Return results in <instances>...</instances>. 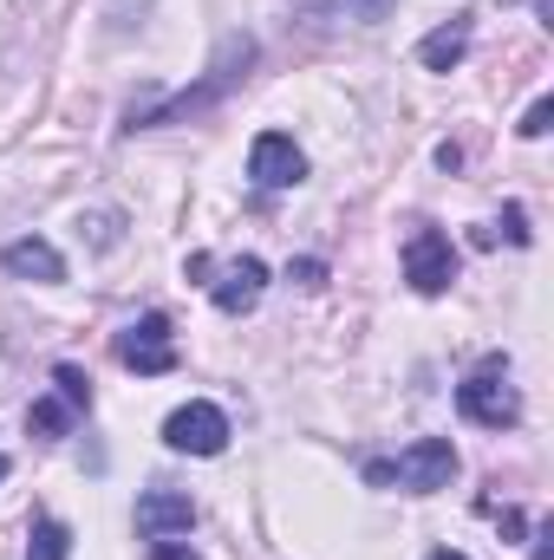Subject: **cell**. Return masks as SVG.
Wrapping results in <instances>:
<instances>
[{
    "instance_id": "6da1fadb",
    "label": "cell",
    "mask_w": 554,
    "mask_h": 560,
    "mask_svg": "<svg viewBox=\"0 0 554 560\" xmlns=\"http://www.w3.org/2000/svg\"><path fill=\"white\" fill-rule=\"evenodd\" d=\"M255 66V39L249 33H229L222 46H216V59H209V79L196 85V92H176V98H163V105H150V112H131V131H150V125H176V118H196L203 105H216L242 72Z\"/></svg>"
},
{
    "instance_id": "7a4b0ae2",
    "label": "cell",
    "mask_w": 554,
    "mask_h": 560,
    "mask_svg": "<svg viewBox=\"0 0 554 560\" xmlns=\"http://www.w3.org/2000/svg\"><path fill=\"white\" fill-rule=\"evenodd\" d=\"M366 476L372 482H399L405 495H437L457 476V450H450V436H417V443L399 450V463H366Z\"/></svg>"
},
{
    "instance_id": "3957f363",
    "label": "cell",
    "mask_w": 554,
    "mask_h": 560,
    "mask_svg": "<svg viewBox=\"0 0 554 560\" xmlns=\"http://www.w3.org/2000/svg\"><path fill=\"white\" fill-rule=\"evenodd\" d=\"M457 411H463L470 423H483V430H509V423L522 418V398H516V385H509L503 359L476 365V372L457 385Z\"/></svg>"
},
{
    "instance_id": "277c9868",
    "label": "cell",
    "mask_w": 554,
    "mask_h": 560,
    "mask_svg": "<svg viewBox=\"0 0 554 560\" xmlns=\"http://www.w3.org/2000/svg\"><path fill=\"white\" fill-rule=\"evenodd\" d=\"M163 443H170L176 456H222V450H229V418H222V405H209V398L176 405V411L163 418Z\"/></svg>"
},
{
    "instance_id": "5b68a950",
    "label": "cell",
    "mask_w": 554,
    "mask_h": 560,
    "mask_svg": "<svg viewBox=\"0 0 554 560\" xmlns=\"http://www.w3.org/2000/svg\"><path fill=\"white\" fill-rule=\"evenodd\" d=\"M118 365H131L138 378H163V372H176V332H170V319L163 313H143L131 319L125 332H118Z\"/></svg>"
},
{
    "instance_id": "8992f818",
    "label": "cell",
    "mask_w": 554,
    "mask_h": 560,
    "mask_svg": "<svg viewBox=\"0 0 554 560\" xmlns=\"http://www.w3.org/2000/svg\"><path fill=\"white\" fill-rule=\"evenodd\" d=\"M405 280H412L417 293H443L457 280V248H450L443 229H417L412 242H405Z\"/></svg>"
},
{
    "instance_id": "52a82bcc",
    "label": "cell",
    "mask_w": 554,
    "mask_h": 560,
    "mask_svg": "<svg viewBox=\"0 0 554 560\" xmlns=\"http://www.w3.org/2000/svg\"><path fill=\"white\" fill-rule=\"evenodd\" d=\"M196 528V502L183 489H143L138 495V535L143 541H183Z\"/></svg>"
},
{
    "instance_id": "ba28073f",
    "label": "cell",
    "mask_w": 554,
    "mask_h": 560,
    "mask_svg": "<svg viewBox=\"0 0 554 560\" xmlns=\"http://www.w3.org/2000/svg\"><path fill=\"white\" fill-rule=\"evenodd\" d=\"M249 176L262 189H293L307 176V156H300V143L287 138V131H262L255 150H249Z\"/></svg>"
},
{
    "instance_id": "9c48e42d",
    "label": "cell",
    "mask_w": 554,
    "mask_h": 560,
    "mask_svg": "<svg viewBox=\"0 0 554 560\" xmlns=\"http://www.w3.org/2000/svg\"><path fill=\"white\" fill-rule=\"evenodd\" d=\"M262 293H268V261H255V255L229 261V268H222V280H209V300H216L222 313H249Z\"/></svg>"
},
{
    "instance_id": "30bf717a",
    "label": "cell",
    "mask_w": 554,
    "mask_h": 560,
    "mask_svg": "<svg viewBox=\"0 0 554 560\" xmlns=\"http://www.w3.org/2000/svg\"><path fill=\"white\" fill-rule=\"evenodd\" d=\"M0 268H7L13 280H39V287H53V280H66V255H59L53 242L26 235V242H7V248H0Z\"/></svg>"
},
{
    "instance_id": "8fae6325",
    "label": "cell",
    "mask_w": 554,
    "mask_h": 560,
    "mask_svg": "<svg viewBox=\"0 0 554 560\" xmlns=\"http://www.w3.org/2000/svg\"><path fill=\"white\" fill-rule=\"evenodd\" d=\"M392 7L399 0H293V13L313 26H379Z\"/></svg>"
},
{
    "instance_id": "7c38bea8",
    "label": "cell",
    "mask_w": 554,
    "mask_h": 560,
    "mask_svg": "<svg viewBox=\"0 0 554 560\" xmlns=\"http://www.w3.org/2000/svg\"><path fill=\"white\" fill-rule=\"evenodd\" d=\"M463 52H470V20H450V26H437V33L417 39V66L424 72H457Z\"/></svg>"
},
{
    "instance_id": "4fadbf2b",
    "label": "cell",
    "mask_w": 554,
    "mask_h": 560,
    "mask_svg": "<svg viewBox=\"0 0 554 560\" xmlns=\"http://www.w3.org/2000/svg\"><path fill=\"white\" fill-rule=\"evenodd\" d=\"M72 423H79V411H72L59 392H53V398H39V405L26 411V430H33V436H46V443H53V436H66Z\"/></svg>"
},
{
    "instance_id": "5bb4252c",
    "label": "cell",
    "mask_w": 554,
    "mask_h": 560,
    "mask_svg": "<svg viewBox=\"0 0 554 560\" xmlns=\"http://www.w3.org/2000/svg\"><path fill=\"white\" fill-rule=\"evenodd\" d=\"M66 555H72V528L53 522V515H39L33 522V541H26V560H66Z\"/></svg>"
},
{
    "instance_id": "9a60e30c",
    "label": "cell",
    "mask_w": 554,
    "mask_h": 560,
    "mask_svg": "<svg viewBox=\"0 0 554 560\" xmlns=\"http://www.w3.org/2000/svg\"><path fill=\"white\" fill-rule=\"evenodd\" d=\"M53 392H59V398H66V405L79 411V418L92 411V378H85L79 365H59V372H53Z\"/></svg>"
},
{
    "instance_id": "2e32d148",
    "label": "cell",
    "mask_w": 554,
    "mask_h": 560,
    "mask_svg": "<svg viewBox=\"0 0 554 560\" xmlns=\"http://www.w3.org/2000/svg\"><path fill=\"white\" fill-rule=\"evenodd\" d=\"M79 229L92 235V248H118V215H112V209H99V215H85Z\"/></svg>"
},
{
    "instance_id": "e0dca14e",
    "label": "cell",
    "mask_w": 554,
    "mask_h": 560,
    "mask_svg": "<svg viewBox=\"0 0 554 560\" xmlns=\"http://www.w3.org/2000/svg\"><path fill=\"white\" fill-rule=\"evenodd\" d=\"M549 118H554V98H535V105L522 112V125H516V131H522V138H542V131H549Z\"/></svg>"
},
{
    "instance_id": "ac0fdd59",
    "label": "cell",
    "mask_w": 554,
    "mask_h": 560,
    "mask_svg": "<svg viewBox=\"0 0 554 560\" xmlns=\"http://www.w3.org/2000/svg\"><path fill=\"white\" fill-rule=\"evenodd\" d=\"M150 560H196L189 541H150Z\"/></svg>"
},
{
    "instance_id": "d6986e66",
    "label": "cell",
    "mask_w": 554,
    "mask_h": 560,
    "mask_svg": "<svg viewBox=\"0 0 554 560\" xmlns=\"http://www.w3.org/2000/svg\"><path fill=\"white\" fill-rule=\"evenodd\" d=\"M293 280H300V287H320V280H326V261H293Z\"/></svg>"
},
{
    "instance_id": "ffe728a7",
    "label": "cell",
    "mask_w": 554,
    "mask_h": 560,
    "mask_svg": "<svg viewBox=\"0 0 554 560\" xmlns=\"http://www.w3.org/2000/svg\"><path fill=\"white\" fill-rule=\"evenodd\" d=\"M496 522H503V535H522L529 522H522V509H496Z\"/></svg>"
},
{
    "instance_id": "44dd1931",
    "label": "cell",
    "mask_w": 554,
    "mask_h": 560,
    "mask_svg": "<svg viewBox=\"0 0 554 560\" xmlns=\"http://www.w3.org/2000/svg\"><path fill=\"white\" fill-rule=\"evenodd\" d=\"M549 541H554V535L542 528V535H535V560H554V555H549Z\"/></svg>"
},
{
    "instance_id": "7402d4cb",
    "label": "cell",
    "mask_w": 554,
    "mask_h": 560,
    "mask_svg": "<svg viewBox=\"0 0 554 560\" xmlns=\"http://www.w3.org/2000/svg\"><path fill=\"white\" fill-rule=\"evenodd\" d=\"M424 560H470V555H457V548H437V555H424Z\"/></svg>"
},
{
    "instance_id": "603a6c76",
    "label": "cell",
    "mask_w": 554,
    "mask_h": 560,
    "mask_svg": "<svg viewBox=\"0 0 554 560\" xmlns=\"http://www.w3.org/2000/svg\"><path fill=\"white\" fill-rule=\"evenodd\" d=\"M7 469H13V463H7V456H0V482H7Z\"/></svg>"
}]
</instances>
